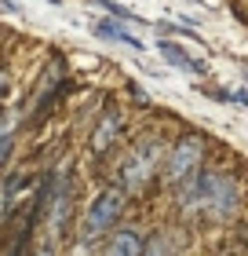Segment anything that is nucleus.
<instances>
[{
	"mask_svg": "<svg viewBox=\"0 0 248 256\" xmlns=\"http://www.w3.org/2000/svg\"><path fill=\"white\" fill-rule=\"evenodd\" d=\"M183 212H208L212 220H230L238 212V180L227 172H205L179 190Z\"/></svg>",
	"mask_w": 248,
	"mask_h": 256,
	"instance_id": "1",
	"label": "nucleus"
},
{
	"mask_svg": "<svg viewBox=\"0 0 248 256\" xmlns=\"http://www.w3.org/2000/svg\"><path fill=\"white\" fill-rule=\"evenodd\" d=\"M201 161H205V139L201 136H183L179 143L172 146L168 154V168H164V180H168V187L179 194L186 183H194L201 176Z\"/></svg>",
	"mask_w": 248,
	"mask_h": 256,
	"instance_id": "2",
	"label": "nucleus"
},
{
	"mask_svg": "<svg viewBox=\"0 0 248 256\" xmlns=\"http://www.w3.org/2000/svg\"><path fill=\"white\" fill-rule=\"evenodd\" d=\"M157 161H161V143L157 139L139 143L132 154H128L124 168H121V190L124 194H143L146 183L153 180V172H157Z\"/></svg>",
	"mask_w": 248,
	"mask_h": 256,
	"instance_id": "3",
	"label": "nucleus"
},
{
	"mask_svg": "<svg viewBox=\"0 0 248 256\" xmlns=\"http://www.w3.org/2000/svg\"><path fill=\"white\" fill-rule=\"evenodd\" d=\"M121 212H124V190H117V187L102 190L95 202L88 205V212H84V224H80V238H84V242L102 238L106 230L117 224V216H121Z\"/></svg>",
	"mask_w": 248,
	"mask_h": 256,
	"instance_id": "4",
	"label": "nucleus"
},
{
	"mask_svg": "<svg viewBox=\"0 0 248 256\" xmlns=\"http://www.w3.org/2000/svg\"><path fill=\"white\" fill-rule=\"evenodd\" d=\"M117 136H121V110H106L99 118L95 136H91V154H106L117 143Z\"/></svg>",
	"mask_w": 248,
	"mask_h": 256,
	"instance_id": "5",
	"label": "nucleus"
},
{
	"mask_svg": "<svg viewBox=\"0 0 248 256\" xmlns=\"http://www.w3.org/2000/svg\"><path fill=\"white\" fill-rule=\"evenodd\" d=\"M143 252H146V246H143V238H139L135 230H117L102 256H143Z\"/></svg>",
	"mask_w": 248,
	"mask_h": 256,
	"instance_id": "6",
	"label": "nucleus"
},
{
	"mask_svg": "<svg viewBox=\"0 0 248 256\" xmlns=\"http://www.w3.org/2000/svg\"><path fill=\"white\" fill-rule=\"evenodd\" d=\"M95 33H99V37H106V40H121V44H128V48H143V40L132 37L128 26H124V22H117L113 15H110V18H99V22H95Z\"/></svg>",
	"mask_w": 248,
	"mask_h": 256,
	"instance_id": "7",
	"label": "nucleus"
},
{
	"mask_svg": "<svg viewBox=\"0 0 248 256\" xmlns=\"http://www.w3.org/2000/svg\"><path fill=\"white\" fill-rule=\"evenodd\" d=\"M157 48H161V55H164V59H168L175 70H183V74H201V66H197V62L190 59V55H186V52L179 48V44H175V40H161Z\"/></svg>",
	"mask_w": 248,
	"mask_h": 256,
	"instance_id": "8",
	"label": "nucleus"
},
{
	"mask_svg": "<svg viewBox=\"0 0 248 256\" xmlns=\"http://www.w3.org/2000/svg\"><path fill=\"white\" fill-rule=\"evenodd\" d=\"M143 256H175V246L168 242V234H153L146 242V252Z\"/></svg>",
	"mask_w": 248,
	"mask_h": 256,
	"instance_id": "9",
	"label": "nucleus"
},
{
	"mask_svg": "<svg viewBox=\"0 0 248 256\" xmlns=\"http://www.w3.org/2000/svg\"><path fill=\"white\" fill-rule=\"evenodd\" d=\"M37 256H55V242H51V238H44V246L37 249Z\"/></svg>",
	"mask_w": 248,
	"mask_h": 256,
	"instance_id": "10",
	"label": "nucleus"
}]
</instances>
